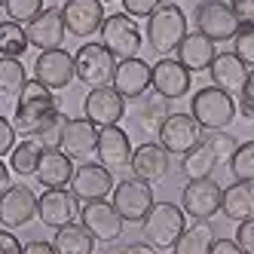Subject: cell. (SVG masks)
<instances>
[{
    "instance_id": "35",
    "label": "cell",
    "mask_w": 254,
    "mask_h": 254,
    "mask_svg": "<svg viewBox=\"0 0 254 254\" xmlns=\"http://www.w3.org/2000/svg\"><path fill=\"white\" fill-rule=\"evenodd\" d=\"M230 172L236 181H251L254 184V141H242L230 159Z\"/></svg>"
},
{
    "instance_id": "32",
    "label": "cell",
    "mask_w": 254,
    "mask_h": 254,
    "mask_svg": "<svg viewBox=\"0 0 254 254\" xmlns=\"http://www.w3.org/2000/svg\"><path fill=\"white\" fill-rule=\"evenodd\" d=\"M214 245V230L208 221H196L193 227H187L181 233V239L175 242V254H208Z\"/></svg>"
},
{
    "instance_id": "37",
    "label": "cell",
    "mask_w": 254,
    "mask_h": 254,
    "mask_svg": "<svg viewBox=\"0 0 254 254\" xmlns=\"http://www.w3.org/2000/svg\"><path fill=\"white\" fill-rule=\"evenodd\" d=\"M233 52L239 56L242 64L254 67V25H242L233 37Z\"/></svg>"
},
{
    "instance_id": "19",
    "label": "cell",
    "mask_w": 254,
    "mask_h": 254,
    "mask_svg": "<svg viewBox=\"0 0 254 254\" xmlns=\"http://www.w3.org/2000/svg\"><path fill=\"white\" fill-rule=\"evenodd\" d=\"M62 15H64L67 34H74V37H80V40L98 34L104 19H107L101 0H67V3L62 6Z\"/></svg>"
},
{
    "instance_id": "15",
    "label": "cell",
    "mask_w": 254,
    "mask_h": 254,
    "mask_svg": "<svg viewBox=\"0 0 254 254\" xmlns=\"http://www.w3.org/2000/svg\"><path fill=\"white\" fill-rule=\"evenodd\" d=\"M74 77H77V67H74V56H70L67 49L40 52L37 62H34V80L43 83L46 89H52V92L67 89Z\"/></svg>"
},
{
    "instance_id": "4",
    "label": "cell",
    "mask_w": 254,
    "mask_h": 254,
    "mask_svg": "<svg viewBox=\"0 0 254 254\" xmlns=\"http://www.w3.org/2000/svg\"><path fill=\"white\" fill-rule=\"evenodd\" d=\"M187 37V15L178 3H162L147 19V43L156 56H172L178 52L181 40Z\"/></svg>"
},
{
    "instance_id": "10",
    "label": "cell",
    "mask_w": 254,
    "mask_h": 254,
    "mask_svg": "<svg viewBox=\"0 0 254 254\" xmlns=\"http://www.w3.org/2000/svg\"><path fill=\"white\" fill-rule=\"evenodd\" d=\"M80 224L95 236V242H104V245H114L123 236V230H126V221L120 217V211L114 208V202H107V199L83 202Z\"/></svg>"
},
{
    "instance_id": "28",
    "label": "cell",
    "mask_w": 254,
    "mask_h": 254,
    "mask_svg": "<svg viewBox=\"0 0 254 254\" xmlns=\"http://www.w3.org/2000/svg\"><path fill=\"white\" fill-rule=\"evenodd\" d=\"M221 211L230 217V221H236V224L254 217V184H251V181H233L230 187H224Z\"/></svg>"
},
{
    "instance_id": "11",
    "label": "cell",
    "mask_w": 254,
    "mask_h": 254,
    "mask_svg": "<svg viewBox=\"0 0 254 254\" xmlns=\"http://www.w3.org/2000/svg\"><path fill=\"white\" fill-rule=\"evenodd\" d=\"M117 181L114 172L101 166V162H80L74 169V178H70V190L80 202H98V199H107L114 193Z\"/></svg>"
},
{
    "instance_id": "52",
    "label": "cell",
    "mask_w": 254,
    "mask_h": 254,
    "mask_svg": "<svg viewBox=\"0 0 254 254\" xmlns=\"http://www.w3.org/2000/svg\"><path fill=\"white\" fill-rule=\"evenodd\" d=\"M169 3H175V0H169Z\"/></svg>"
},
{
    "instance_id": "5",
    "label": "cell",
    "mask_w": 254,
    "mask_h": 254,
    "mask_svg": "<svg viewBox=\"0 0 254 254\" xmlns=\"http://www.w3.org/2000/svg\"><path fill=\"white\" fill-rule=\"evenodd\" d=\"M117 59L114 52L107 49L104 43H83L74 52V67H77V80L89 89H101L111 86L114 74H117Z\"/></svg>"
},
{
    "instance_id": "27",
    "label": "cell",
    "mask_w": 254,
    "mask_h": 254,
    "mask_svg": "<svg viewBox=\"0 0 254 254\" xmlns=\"http://www.w3.org/2000/svg\"><path fill=\"white\" fill-rule=\"evenodd\" d=\"M214 56H217L214 40H208L205 34H199V31L187 34V37L181 40V46H178V62L184 64L190 74H205L211 67V62H214Z\"/></svg>"
},
{
    "instance_id": "45",
    "label": "cell",
    "mask_w": 254,
    "mask_h": 254,
    "mask_svg": "<svg viewBox=\"0 0 254 254\" xmlns=\"http://www.w3.org/2000/svg\"><path fill=\"white\" fill-rule=\"evenodd\" d=\"M25 251V245L12 236V230H0V254H22Z\"/></svg>"
},
{
    "instance_id": "44",
    "label": "cell",
    "mask_w": 254,
    "mask_h": 254,
    "mask_svg": "<svg viewBox=\"0 0 254 254\" xmlns=\"http://www.w3.org/2000/svg\"><path fill=\"white\" fill-rule=\"evenodd\" d=\"M230 6L242 25H254V0H230Z\"/></svg>"
},
{
    "instance_id": "43",
    "label": "cell",
    "mask_w": 254,
    "mask_h": 254,
    "mask_svg": "<svg viewBox=\"0 0 254 254\" xmlns=\"http://www.w3.org/2000/svg\"><path fill=\"white\" fill-rule=\"evenodd\" d=\"M236 245H239L245 254H254V217H248V221H242L239 227H236Z\"/></svg>"
},
{
    "instance_id": "17",
    "label": "cell",
    "mask_w": 254,
    "mask_h": 254,
    "mask_svg": "<svg viewBox=\"0 0 254 254\" xmlns=\"http://www.w3.org/2000/svg\"><path fill=\"white\" fill-rule=\"evenodd\" d=\"M37 205H40V196H34L31 187L12 184L3 196H0V224L6 230L28 227L34 221V214H37Z\"/></svg>"
},
{
    "instance_id": "21",
    "label": "cell",
    "mask_w": 254,
    "mask_h": 254,
    "mask_svg": "<svg viewBox=\"0 0 254 254\" xmlns=\"http://www.w3.org/2000/svg\"><path fill=\"white\" fill-rule=\"evenodd\" d=\"M59 147H62L70 159L89 162V156H95V150H98V126H95L92 120H86V117L67 120Z\"/></svg>"
},
{
    "instance_id": "31",
    "label": "cell",
    "mask_w": 254,
    "mask_h": 254,
    "mask_svg": "<svg viewBox=\"0 0 254 254\" xmlns=\"http://www.w3.org/2000/svg\"><path fill=\"white\" fill-rule=\"evenodd\" d=\"M221 166L214 156V150L208 147V144H196V147L187 153V156H181V175H184L187 181H196V178H211V172Z\"/></svg>"
},
{
    "instance_id": "26",
    "label": "cell",
    "mask_w": 254,
    "mask_h": 254,
    "mask_svg": "<svg viewBox=\"0 0 254 254\" xmlns=\"http://www.w3.org/2000/svg\"><path fill=\"white\" fill-rule=\"evenodd\" d=\"M132 114H135V126H138V129L147 138H156L159 129H162V123L172 117V101L162 98L159 92H147V95H141L135 101Z\"/></svg>"
},
{
    "instance_id": "8",
    "label": "cell",
    "mask_w": 254,
    "mask_h": 254,
    "mask_svg": "<svg viewBox=\"0 0 254 254\" xmlns=\"http://www.w3.org/2000/svg\"><path fill=\"white\" fill-rule=\"evenodd\" d=\"M101 43L114 52L117 62H123V59H138L144 40H141V28L132 15L114 12V15H107L104 25H101Z\"/></svg>"
},
{
    "instance_id": "25",
    "label": "cell",
    "mask_w": 254,
    "mask_h": 254,
    "mask_svg": "<svg viewBox=\"0 0 254 254\" xmlns=\"http://www.w3.org/2000/svg\"><path fill=\"white\" fill-rule=\"evenodd\" d=\"M74 159H70L62 147H46L40 156V166L34 172L37 184L46 190H56V187H70V178H74Z\"/></svg>"
},
{
    "instance_id": "16",
    "label": "cell",
    "mask_w": 254,
    "mask_h": 254,
    "mask_svg": "<svg viewBox=\"0 0 254 254\" xmlns=\"http://www.w3.org/2000/svg\"><path fill=\"white\" fill-rule=\"evenodd\" d=\"M83 117L92 120L98 129H104V126H120V120L126 117V98L114 86L89 89L86 98H83Z\"/></svg>"
},
{
    "instance_id": "24",
    "label": "cell",
    "mask_w": 254,
    "mask_h": 254,
    "mask_svg": "<svg viewBox=\"0 0 254 254\" xmlns=\"http://www.w3.org/2000/svg\"><path fill=\"white\" fill-rule=\"evenodd\" d=\"M248 70L251 67L242 64L236 52H217L208 67V77H211V86L224 89V92H230L236 98V95H242V89L248 83Z\"/></svg>"
},
{
    "instance_id": "2",
    "label": "cell",
    "mask_w": 254,
    "mask_h": 254,
    "mask_svg": "<svg viewBox=\"0 0 254 254\" xmlns=\"http://www.w3.org/2000/svg\"><path fill=\"white\" fill-rule=\"evenodd\" d=\"M187 230V211L175 202H153L150 214L141 221V239L156 251H169Z\"/></svg>"
},
{
    "instance_id": "50",
    "label": "cell",
    "mask_w": 254,
    "mask_h": 254,
    "mask_svg": "<svg viewBox=\"0 0 254 254\" xmlns=\"http://www.w3.org/2000/svg\"><path fill=\"white\" fill-rule=\"evenodd\" d=\"M101 3H111V0H101Z\"/></svg>"
},
{
    "instance_id": "22",
    "label": "cell",
    "mask_w": 254,
    "mask_h": 254,
    "mask_svg": "<svg viewBox=\"0 0 254 254\" xmlns=\"http://www.w3.org/2000/svg\"><path fill=\"white\" fill-rule=\"evenodd\" d=\"M98 162L107 166L111 172L117 169H129L132 166V141L120 126H104L98 129V150H95Z\"/></svg>"
},
{
    "instance_id": "30",
    "label": "cell",
    "mask_w": 254,
    "mask_h": 254,
    "mask_svg": "<svg viewBox=\"0 0 254 254\" xmlns=\"http://www.w3.org/2000/svg\"><path fill=\"white\" fill-rule=\"evenodd\" d=\"M25 86H28V70H25V64L19 59L0 56V101H3V104H15Z\"/></svg>"
},
{
    "instance_id": "49",
    "label": "cell",
    "mask_w": 254,
    "mask_h": 254,
    "mask_svg": "<svg viewBox=\"0 0 254 254\" xmlns=\"http://www.w3.org/2000/svg\"><path fill=\"white\" fill-rule=\"evenodd\" d=\"M9 187H12V184H9V166H6L3 159H0V196H3Z\"/></svg>"
},
{
    "instance_id": "47",
    "label": "cell",
    "mask_w": 254,
    "mask_h": 254,
    "mask_svg": "<svg viewBox=\"0 0 254 254\" xmlns=\"http://www.w3.org/2000/svg\"><path fill=\"white\" fill-rule=\"evenodd\" d=\"M208 254H245V251L236 245V239H214Z\"/></svg>"
},
{
    "instance_id": "36",
    "label": "cell",
    "mask_w": 254,
    "mask_h": 254,
    "mask_svg": "<svg viewBox=\"0 0 254 254\" xmlns=\"http://www.w3.org/2000/svg\"><path fill=\"white\" fill-rule=\"evenodd\" d=\"M43 9H46V6H43V0H3V12H6V19L19 22V25L34 22Z\"/></svg>"
},
{
    "instance_id": "42",
    "label": "cell",
    "mask_w": 254,
    "mask_h": 254,
    "mask_svg": "<svg viewBox=\"0 0 254 254\" xmlns=\"http://www.w3.org/2000/svg\"><path fill=\"white\" fill-rule=\"evenodd\" d=\"M15 144H19V132H15V126L6 117H0V159H3L6 153H12Z\"/></svg>"
},
{
    "instance_id": "6",
    "label": "cell",
    "mask_w": 254,
    "mask_h": 254,
    "mask_svg": "<svg viewBox=\"0 0 254 254\" xmlns=\"http://www.w3.org/2000/svg\"><path fill=\"white\" fill-rule=\"evenodd\" d=\"M193 22H196V31L205 34L214 43L233 40L236 31L242 28V22L236 19V12L227 0H199L193 9Z\"/></svg>"
},
{
    "instance_id": "18",
    "label": "cell",
    "mask_w": 254,
    "mask_h": 254,
    "mask_svg": "<svg viewBox=\"0 0 254 254\" xmlns=\"http://www.w3.org/2000/svg\"><path fill=\"white\" fill-rule=\"evenodd\" d=\"M132 175L147 181V184H159L172 172V153L162 147L159 141H144L132 150Z\"/></svg>"
},
{
    "instance_id": "39",
    "label": "cell",
    "mask_w": 254,
    "mask_h": 254,
    "mask_svg": "<svg viewBox=\"0 0 254 254\" xmlns=\"http://www.w3.org/2000/svg\"><path fill=\"white\" fill-rule=\"evenodd\" d=\"M162 6V0H123V12L132 19H150V15Z\"/></svg>"
},
{
    "instance_id": "51",
    "label": "cell",
    "mask_w": 254,
    "mask_h": 254,
    "mask_svg": "<svg viewBox=\"0 0 254 254\" xmlns=\"http://www.w3.org/2000/svg\"><path fill=\"white\" fill-rule=\"evenodd\" d=\"M0 9H3V0H0Z\"/></svg>"
},
{
    "instance_id": "12",
    "label": "cell",
    "mask_w": 254,
    "mask_h": 254,
    "mask_svg": "<svg viewBox=\"0 0 254 254\" xmlns=\"http://www.w3.org/2000/svg\"><path fill=\"white\" fill-rule=\"evenodd\" d=\"M156 141L172 156H187L196 144H202V126L193 120V114H172L156 135Z\"/></svg>"
},
{
    "instance_id": "14",
    "label": "cell",
    "mask_w": 254,
    "mask_h": 254,
    "mask_svg": "<svg viewBox=\"0 0 254 254\" xmlns=\"http://www.w3.org/2000/svg\"><path fill=\"white\" fill-rule=\"evenodd\" d=\"M190 86H193V74L178 59L166 56V59H159L156 64H150V89L159 92L162 98L178 101V98H184L190 92Z\"/></svg>"
},
{
    "instance_id": "23",
    "label": "cell",
    "mask_w": 254,
    "mask_h": 254,
    "mask_svg": "<svg viewBox=\"0 0 254 254\" xmlns=\"http://www.w3.org/2000/svg\"><path fill=\"white\" fill-rule=\"evenodd\" d=\"M126 101H138L150 92V64L144 59H123L117 64V74L111 83Z\"/></svg>"
},
{
    "instance_id": "41",
    "label": "cell",
    "mask_w": 254,
    "mask_h": 254,
    "mask_svg": "<svg viewBox=\"0 0 254 254\" xmlns=\"http://www.w3.org/2000/svg\"><path fill=\"white\" fill-rule=\"evenodd\" d=\"M239 114H242L248 123H254V67L248 70V83H245L242 95H239Z\"/></svg>"
},
{
    "instance_id": "13",
    "label": "cell",
    "mask_w": 254,
    "mask_h": 254,
    "mask_svg": "<svg viewBox=\"0 0 254 254\" xmlns=\"http://www.w3.org/2000/svg\"><path fill=\"white\" fill-rule=\"evenodd\" d=\"M37 217L40 224L49 230L67 227L80 217V199L74 196V190L67 187H56V190H43L40 193V205H37Z\"/></svg>"
},
{
    "instance_id": "7",
    "label": "cell",
    "mask_w": 254,
    "mask_h": 254,
    "mask_svg": "<svg viewBox=\"0 0 254 254\" xmlns=\"http://www.w3.org/2000/svg\"><path fill=\"white\" fill-rule=\"evenodd\" d=\"M111 202H114V208L120 211V217L126 224H141L144 217L150 214L156 199H153V190H150L147 181H141V178L132 175V178H123L114 187Z\"/></svg>"
},
{
    "instance_id": "38",
    "label": "cell",
    "mask_w": 254,
    "mask_h": 254,
    "mask_svg": "<svg viewBox=\"0 0 254 254\" xmlns=\"http://www.w3.org/2000/svg\"><path fill=\"white\" fill-rule=\"evenodd\" d=\"M205 144L214 150V156H217V162H227L230 166V159H233V153H236V138L230 135V132H211L208 138H205Z\"/></svg>"
},
{
    "instance_id": "46",
    "label": "cell",
    "mask_w": 254,
    "mask_h": 254,
    "mask_svg": "<svg viewBox=\"0 0 254 254\" xmlns=\"http://www.w3.org/2000/svg\"><path fill=\"white\" fill-rule=\"evenodd\" d=\"M111 254H159L153 245H147V242H129V245H120V248H114Z\"/></svg>"
},
{
    "instance_id": "1",
    "label": "cell",
    "mask_w": 254,
    "mask_h": 254,
    "mask_svg": "<svg viewBox=\"0 0 254 254\" xmlns=\"http://www.w3.org/2000/svg\"><path fill=\"white\" fill-rule=\"evenodd\" d=\"M59 104L62 101L56 98L52 89H46L37 80H28V86L22 89V95H19V101H15V111H12L15 132H22L28 138H37L46 126L62 114Z\"/></svg>"
},
{
    "instance_id": "40",
    "label": "cell",
    "mask_w": 254,
    "mask_h": 254,
    "mask_svg": "<svg viewBox=\"0 0 254 254\" xmlns=\"http://www.w3.org/2000/svg\"><path fill=\"white\" fill-rule=\"evenodd\" d=\"M64 123H67V117H64V114H59V117L52 120L46 129L37 135V141L43 144V147H59V144H62V132H64Z\"/></svg>"
},
{
    "instance_id": "29",
    "label": "cell",
    "mask_w": 254,
    "mask_h": 254,
    "mask_svg": "<svg viewBox=\"0 0 254 254\" xmlns=\"http://www.w3.org/2000/svg\"><path fill=\"white\" fill-rule=\"evenodd\" d=\"M52 245H56L59 254H92L95 251V236L89 233L83 224H67L59 227L56 236H52Z\"/></svg>"
},
{
    "instance_id": "34",
    "label": "cell",
    "mask_w": 254,
    "mask_h": 254,
    "mask_svg": "<svg viewBox=\"0 0 254 254\" xmlns=\"http://www.w3.org/2000/svg\"><path fill=\"white\" fill-rule=\"evenodd\" d=\"M28 31L19 25V22H0V56H6V59H22L25 52H28Z\"/></svg>"
},
{
    "instance_id": "3",
    "label": "cell",
    "mask_w": 254,
    "mask_h": 254,
    "mask_svg": "<svg viewBox=\"0 0 254 254\" xmlns=\"http://www.w3.org/2000/svg\"><path fill=\"white\" fill-rule=\"evenodd\" d=\"M190 114L205 132H224L236 120V114H239V104H236V98L230 92H224V89L202 86L190 98Z\"/></svg>"
},
{
    "instance_id": "33",
    "label": "cell",
    "mask_w": 254,
    "mask_h": 254,
    "mask_svg": "<svg viewBox=\"0 0 254 254\" xmlns=\"http://www.w3.org/2000/svg\"><path fill=\"white\" fill-rule=\"evenodd\" d=\"M43 150H46V147H43L37 138L19 141V144L12 147V153H9V169H12L15 175H22V178H31L34 172H37V166H40Z\"/></svg>"
},
{
    "instance_id": "9",
    "label": "cell",
    "mask_w": 254,
    "mask_h": 254,
    "mask_svg": "<svg viewBox=\"0 0 254 254\" xmlns=\"http://www.w3.org/2000/svg\"><path fill=\"white\" fill-rule=\"evenodd\" d=\"M221 199H224V187L214 178H196L184 184L181 193V208L196 221H211L221 211Z\"/></svg>"
},
{
    "instance_id": "20",
    "label": "cell",
    "mask_w": 254,
    "mask_h": 254,
    "mask_svg": "<svg viewBox=\"0 0 254 254\" xmlns=\"http://www.w3.org/2000/svg\"><path fill=\"white\" fill-rule=\"evenodd\" d=\"M28 43L40 52H49V49H62L64 43V15H62V6H46L34 22H28Z\"/></svg>"
},
{
    "instance_id": "48",
    "label": "cell",
    "mask_w": 254,
    "mask_h": 254,
    "mask_svg": "<svg viewBox=\"0 0 254 254\" xmlns=\"http://www.w3.org/2000/svg\"><path fill=\"white\" fill-rule=\"evenodd\" d=\"M22 254H59V251H56V245H52V242L31 239V242H25V251Z\"/></svg>"
}]
</instances>
